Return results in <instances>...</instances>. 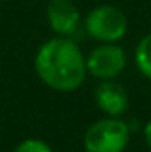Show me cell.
Returning a JSON list of instances; mask_svg holds the SVG:
<instances>
[{"label": "cell", "mask_w": 151, "mask_h": 152, "mask_svg": "<svg viewBox=\"0 0 151 152\" xmlns=\"http://www.w3.org/2000/svg\"><path fill=\"white\" fill-rule=\"evenodd\" d=\"M34 69L38 78L52 90L75 92L85 83V53L73 37L53 36L36 51Z\"/></svg>", "instance_id": "cell-1"}, {"label": "cell", "mask_w": 151, "mask_h": 152, "mask_svg": "<svg viewBox=\"0 0 151 152\" xmlns=\"http://www.w3.org/2000/svg\"><path fill=\"white\" fill-rule=\"evenodd\" d=\"M130 124L117 117H103L93 122L84 134L85 152H124L130 145Z\"/></svg>", "instance_id": "cell-2"}, {"label": "cell", "mask_w": 151, "mask_h": 152, "mask_svg": "<svg viewBox=\"0 0 151 152\" xmlns=\"http://www.w3.org/2000/svg\"><path fill=\"white\" fill-rule=\"evenodd\" d=\"M84 28L96 42H119L128 34V16L115 5L101 4L87 12Z\"/></svg>", "instance_id": "cell-3"}, {"label": "cell", "mask_w": 151, "mask_h": 152, "mask_svg": "<svg viewBox=\"0 0 151 152\" xmlns=\"http://www.w3.org/2000/svg\"><path fill=\"white\" fill-rule=\"evenodd\" d=\"M128 66V55L119 42H98L85 55L87 75L98 81L115 80L124 73Z\"/></svg>", "instance_id": "cell-4"}, {"label": "cell", "mask_w": 151, "mask_h": 152, "mask_svg": "<svg viewBox=\"0 0 151 152\" xmlns=\"http://www.w3.org/2000/svg\"><path fill=\"white\" fill-rule=\"evenodd\" d=\"M46 21L55 36L73 37L82 25V14L73 0H50L46 5Z\"/></svg>", "instance_id": "cell-5"}, {"label": "cell", "mask_w": 151, "mask_h": 152, "mask_svg": "<svg viewBox=\"0 0 151 152\" xmlns=\"http://www.w3.org/2000/svg\"><path fill=\"white\" fill-rule=\"evenodd\" d=\"M94 103L105 117L123 118V115L128 112L130 97L121 83L115 80H105L100 81L94 88Z\"/></svg>", "instance_id": "cell-6"}, {"label": "cell", "mask_w": 151, "mask_h": 152, "mask_svg": "<svg viewBox=\"0 0 151 152\" xmlns=\"http://www.w3.org/2000/svg\"><path fill=\"white\" fill-rule=\"evenodd\" d=\"M133 62L137 71L144 78L151 80V32L139 39L133 50Z\"/></svg>", "instance_id": "cell-7"}, {"label": "cell", "mask_w": 151, "mask_h": 152, "mask_svg": "<svg viewBox=\"0 0 151 152\" xmlns=\"http://www.w3.org/2000/svg\"><path fill=\"white\" fill-rule=\"evenodd\" d=\"M13 152H53V149L41 138H27L21 140Z\"/></svg>", "instance_id": "cell-8"}, {"label": "cell", "mask_w": 151, "mask_h": 152, "mask_svg": "<svg viewBox=\"0 0 151 152\" xmlns=\"http://www.w3.org/2000/svg\"><path fill=\"white\" fill-rule=\"evenodd\" d=\"M142 136H144V142L148 145V149L151 151V120H148L142 127Z\"/></svg>", "instance_id": "cell-9"}]
</instances>
